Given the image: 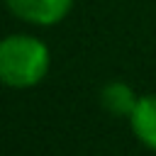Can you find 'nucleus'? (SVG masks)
Listing matches in <instances>:
<instances>
[{
  "mask_svg": "<svg viewBox=\"0 0 156 156\" xmlns=\"http://www.w3.org/2000/svg\"><path fill=\"white\" fill-rule=\"evenodd\" d=\"M49 71V49L29 34H10L0 41V80L7 88H32Z\"/></svg>",
  "mask_w": 156,
  "mask_h": 156,
  "instance_id": "obj_1",
  "label": "nucleus"
},
{
  "mask_svg": "<svg viewBox=\"0 0 156 156\" xmlns=\"http://www.w3.org/2000/svg\"><path fill=\"white\" fill-rule=\"evenodd\" d=\"M136 100L139 98L134 95V90L122 80H112L100 90V105L115 117H129Z\"/></svg>",
  "mask_w": 156,
  "mask_h": 156,
  "instance_id": "obj_4",
  "label": "nucleus"
},
{
  "mask_svg": "<svg viewBox=\"0 0 156 156\" xmlns=\"http://www.w3.org/2000/svg\"><path fill=\"white\" fill-rule=\"evenodd\" d=\"M132 134L151 151H156V95H141L127 117Z\"/></svg>",
  "mask_w": 156,
  "mask_h": 156,
  "instance_id": "obj_3",
  "label": "nucleus"
},
{
  "mask_svg": "<svg viewBox=\"0 0 156 156\" xmlns=\"http://www.w3.org/2000/svg\"><path fill=\"white\" fill-rule=\"evenodd\" d=\"M7 10L29 22V24H39V27H49L61 22L68 12L73 0H5Z\"/></svg>",
  "mask_w": 156,
  "mask_h": 156,
  "instance_id": "obj_2",
  "label": "nucleus"
}]
</instances>
